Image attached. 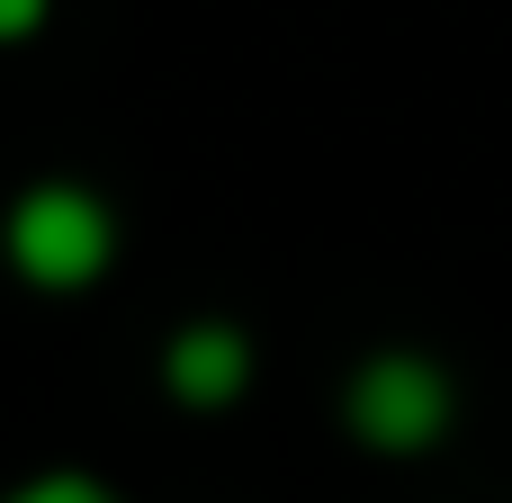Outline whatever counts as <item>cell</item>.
<instances>
[{"label":"cell","instance_id":"4","mask_svg":"<svg viewBox=\"0 0 512 503\" xmlns=\"http://www.w3.org/2000/svg\"><path fill=\"white\" fill-rule=\"evenodd\" d=\"M0 503H117V486H99V477H81V468H45V477L9 486Z\"/></svg>","mask_w":512,"mask_h":503},{"label":"cell","instance_id":"3","mask_svg":"<svg viewBox=\"0 0 512 503\" xmlns=\"http://www.w3.org/2000/svg\"><path fill=\"white\" fill-rule=\"evenodd\" d=\"M162 387L180 396V405H198V414H216V405H234L243 387H252V342H243V324H180L171 333V351H162Z\"/></svg>","mask_w":512,"mask_h":503},{"label":"cell","instance_id":"5","mask_svg":"<svg viewBox=\"0 0 512 503\" xmlns=\"http://www.w3.org/2000/svg\"><path fill=\"white\" fill-rule=\"evenodd\" d=\"M45 9H54V0H0V45L36 36V27H45Z\"/></svg>","mask_w":512,"mask_h":503},{"label":"cell","instance_id":"1","mask_svg":"<svg viewBox=\"0 0 512 503\" xmlns=\"http://www.w3.org/2000/svg\"><path fill=\"white\" fill-rule=\"evenodd\" d=\"M0 252H9V270H18L27 288L81 297V288H99L108 261H117V216H108V198L81 189V180H36V189L9 198Z\"/></svg>","mask_w":512,"mask_h":503},{"label":"cell","instance_id":"2","mask_svg":"<svg viewBox=\"0 0 512 503\" xmlns=\"http://www.w3.org/2000/svg\"><path fill=\"white\" fill-rule=\"evenodd\" d=\"M342 423H351V441H369V450H387V459H423V450L450 441L459 387H450V369L423 360V351H378V360L351 369Z\"/></svg>","mask_w":512,"mask_h":503}]
</instances>
